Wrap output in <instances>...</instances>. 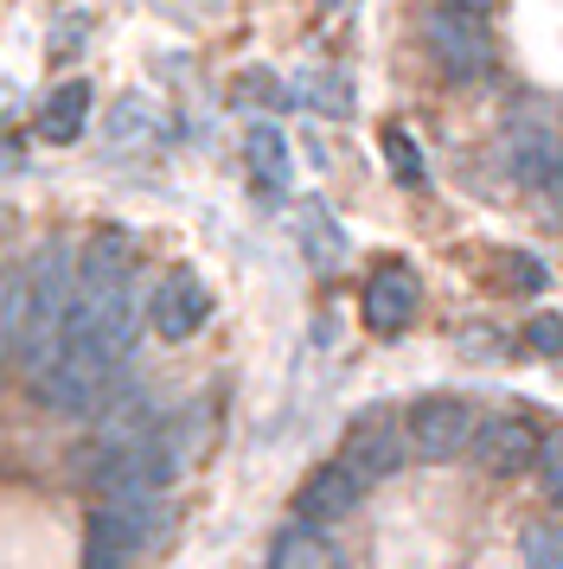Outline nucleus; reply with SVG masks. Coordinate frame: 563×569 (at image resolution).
Segmentation results:
<instances>
[{
	"label": "nucleus",
	"mask_w": 563,
	"mask_h": 569,
	"mask_svg": "<svg viewBox=\"0 0 563 569\" xmlns=\"http://www.w3.org/2000/svg\"><path fill=\"white\" fill-rule=\"evenodd\" d=\"M71 301H77L71 257H65V243H46L39 262H32V301H26V333H20V365L32 385L58 365V339H65Z\"/></svg>",
	"instance_id": "1"
},
{
	"label": "nucleus",
	"mask_w": 563,
	"mask_h": 569,
	"mask_svg": "<svg viewBox=\"0 0 563 569\" xmlns=\"http://www.w3.org/2000/svg\"><path fill=\"white\" fill-rule=\"evenodd\" d=\"M160 531V492H135V499H102L90 512V538H83V563L90 569H122L141 543Z\"/></svg>",
	"instance_id": "2"
},
{
	"label": "nucleus",
	"mask_w": 563,
	"mask_h": 569,
	"mask_svg": "<svg viewBox=\"0 0 563 569\" xmlns=\"http://www.w3.org/2000/svg\"><path fill=\"white\" fill-rule=\"evenodd\" d=\"M404 429H409V455L455 461L461 448H474V436H481V410L467 397H423V403H409Z\"/></svg>",
	"instance_id": "3"
},
{
	"label": "nucleus",
	"mask_w": 563,
	"mask_h": 569,
	"mask_svg": "<svg viewBox=\"0 0 563 569\" xmlns=\"http://www.w3.org/2000/svg\"><path fill=\"white\" fill-rule=\"evenodd\" d=\"M423 46L435 52V64H442L448 78H481L486 64H493V39H486L481 13H461L448 0L423 13Z\"/></svg>",
	"instance_id": "4"
},
{
	"label": "nucleus",
	"mask_w": 563,
	"mask_h": 569,
	"mask_svg": "<svg viewBox=\"0 0 563 569\" xmlns=\"http://www.w3.org/2000/svg\"><path fill=\"white\" fill-rule=\"evenodd\" d=\"M339 461L353 467L365 487H372V480H391V473L409 461V429H404V416H397V410L358 416L353 429H346V448H339Z\"/></svg>",
	"instance_id": "5"
},
{
	"label": "nucleus",
	"mask_w": 563,
	"mask_h": 569,
	"mask_svg": "<svg viewBox=\"0 0 563 569\" xmlns=\"http://www.w3.org/2000/svg\"><path fill=\"white\" fill-rule=\"evenodd\" d=\"M557 160H563V129L544 116V109L512 116V122H506V173H512V180L551 192V180H557Z\"/></svg>",
	"instance_id": "6"
},
{
	"label": "nucleus",
	"mask_w": 563,
	"mask_h": 569,
	"mask_svg": "<svg viewBox=\"0 0 563 569\" xmlns=\"http://www.w3.org/2000/svg\"><path fill=\"white\" fill-rule=\"evenodd\" d=\"M205 313H211V295H205V282L192 276V269H167V276L154 282V295H148V327L167 339V346H179V339L199 333Z\"/></svg>",
	"instance_id": "7"
},
{
	"label": "nucleus",
	"mask_w": 563,
	"mask_h": 569,
	"mask_svg": "<svg viewBox=\"0 0 563 569\" xmlns=\"http://www.w3.org/2000/svg\"><path fill=\"white\" fill-rule=\"evenodd\" d=\"M537 455H544V436L512 410L486 416L481 436H474V461H481L486 473H525V467H537Z\"/></svg>",
	"instance_id": "8"
},
{
	"label": "nucleus",
	"mask_w": 563,
	"mask_h": 569,
	"mask_svg": "<svg viewBox=\"0 0 563 569\" xmlns=\"http://www.w3.org/2000/svg\"><path fill=\"white\" fill-rule=\"evenodd\" d=\"M358 492H365V480H358L346 461H327V467H314L302 480V492H295V512H302V525H339L346 512H358Z\"/></svg>",
	"instance_id": "9"
},
{
	"label": "nucleus",
	"mask_w": 563,
	"mask_h": 569,
	"mask_svg": "<svg viewBox=\"0 0 563 569\" xmlns=\"http://www.w3.org/2000/svg\"><path fill=\"white\" fill-rule=\"evenodd\" d=\"M416 320V276L404 262H384L378 276L365 282V327L378 339H397Z\"/></svg>",
	"instance_id": "10"
},
{
	"label": "nucleus",
	"mask_w": 563,
	"mask_h": 569,
	"mask_svg": "<svg viewBox=\"0 0 563 569\" xmlns=\"http://www.w3.org/2000/svg\"><path fill=\"white\" fill-rule=\"evenodd\" d=\"M77 288L83 295H109V288H135V243L122 231H97L77 257Z\"/></svg>",
	"instance_id": "11"
},
{
	"label": "nucleus",
	"mask_w": 563,
	"mask_h": 569,
	"mask_svg": "<svg viewBox=\"0 0 563 569\" xmlns=\"http://www.w3.org/2000/svg\"><path fill=\"white\" fill-rule=\"evenodd\" d=\"M90 103H97V90L83 78L58 83L46 103H39V141H51V148H71L77 134H83V122H90Z\"/></svg>",
	"instance_id": "12"
},
{
	"label": "nucleus",
	"mask_w": 563,
	"mask_h": 569,
	"mask_svg": "<svg viewBox=\"0 0 563 569\" xmlns=\"http://www.w3.org/2000/svg\"><path fill=\"white\" fill-rule=\"evenodd\" d=\"M26 301H32V262L0 276V365L20 359V333H26Z\"/></svg>",
	"instance_id": "13"
},
{
	"label": "nucleus",
	"mask_w": 563,
	"mask_h": 569,
	"mask_svg": "<svg viewBox=\"0 0 563 569\" xmlns=\"http://www.w3.org/2000/svg\"><path fill=\"white\" fill-rule=\"evenodd\" d=\"M244 160H250V173L269 186V192L288 186V141H282L276 122H256V129L244 134Z\"/></svg>",
	"instance_id": "14"
},
{
	"label": "nucleus",
	"mask_w": 563,
	"mask_h": 569,
	"mask_svg": "<svg viewBox=\"0 0 563 569\" xmlns=\"http://www.w3.org/2000/svg\"><path fill=\"white\" fill-rule=\"evenodd\" d=\"M302 243H307V257H314V269H339V257H346V237H339V224L327 218L320 199L302 206Z\"/></svg>",
	"instance_id": "15"
},
{
	"label": "nucleus",
	"mask_w": 563,
	"mask_h": 569,
	"mask_svg": "<svg viewBox=\"0 0 563 569\" xmlns=\"http://www.w3.org/2000/svg\"><path fill=\"white\" fill-rule=\"evenodd\" d=\"M269 569H333V550L320 543L314 525H295V531H282L276 538V563Z\"/></svg>",
	"instance_id": "16"
},
{
	"label": "nucleus",
	"mask_w": 563,
	"mask_h": 569,
	"mask_svg": "<svg viewBox=\"0 0 563 569\" xmlns=\"http://www.w3.org/2000/svg\"><path fill=\"white\" fill-rule=\"evenodd\" d=\"M295 97L307 109H320V116H346L353 109V83L339 78V71H302L295 78Z\"/></svg>",
	"instance_id": "17"
},
{
	"label": "nucleus",
	"mask_w": 563,
	"mask_h": 569,
	"mask_svg": "<svg viewBox=\"0 0 563 569\" xmlns=\"http://www.w3.org/2000/svg\"><path fill=\"white\" fill-rule=\"evenodd\" d=\"M135 134H141V141L154 134V103H148V97H122L116 116H109V148H128Z\"/></svg>",
	"instance_id": "18"
},
{
	"label": "nucleus",
	"mask_w": 563,
	"mask_h": 569,
	"mask_svg": "<svg viewBox=\"0 0 563 569\" xmlns=\"http://www.w3.org/2000/svg\"><path fill=\"white\" fill-rule=\"evenodd\" d=\"M525 569H563V525H525Z\"/></svg>",
	"instance_id": "19"
},
{
	"label": "nucleus",
	"mask_w": 563,
	"mask_h": 569,
	"mask_svg": "<svg viewBox=\"0 0 563 569\" xmlns=\"http://www.w3.org/2000/svg\"><path fill=\"white\" fill-rule=\"evenodd\" d=\"M384 154H391V173L404 186H423V148H416L404 129H384Z\"/></svg>",
	"instance_id": "20"
},
{
	"label": "nucleus",
	"mask_w": 563,
	"mask_h": 569,
	"mask_svg": "<svg viewBox=\"0 0 563 569\" xmlns=\"http://www.w3.org/2000/svg\"><path fill=\"white\" fill-rule=\"evenodd\" d=\"M537 480H544V499L563 506V436L544 441V455H537Z\"/></svg>",
	"instance_id": "21"
},
{
	"label": "nucleus",
	"mask_w": 563,
	"mask_h": 569,
	"mask_svg": "<svg viewBox=\"0 0 563 569\" xmlns=\"http://www.w3.org/2000/svg\"><path fill=\"white\" fill-rule=\"evenodd\" d=\"M525 339H532L537 352H551V359H563V320H557V313H537L532 327H525Z\"/></svg>",
	"instance_id": "22"
},
{
	"label": "nucleus",
	"mask_w": 563,
	"mask_h": 569,
	"mask_svg": "<svg viewBox=\"0 0 563 569\" xmlns=\"http://www.w3.org/2000/svg\"><path fill=\"white\" fill-rule=\"evenodd\" d=\"M461 346H467V352H481V359H493V352H500V339L481 333V327H474V333H461Z\"/></svg>",
	"instance_id": "23"
},
{
	"label": "nucleus",
	"mask_w": 563,
	"mask_h": 569,
	"mask_svg": "<svg viewBox=\"0 0 563 569\" xmlns=\"http://www.w3.org/2000/svg\"><path fill=\"white\" fill-rule=\"evenodd\" d=\"M448 7H461V13H486L493 0H448Z\"/></svg>",
	"instance_id": "24"
},
{
	"label": "nucleus",
	"mask_w": 563,
	"mask_h": 569,
	"mask_svg": "<svg viewBox=\"0 0 563 569\" xmlns=\"http://www.w3.org/2000/svg\"><path fill=\"white\" fill-rule=\"evenodd\" d=\"M0 116H7V83H0Z\"/></svg>",
	"instance_id": "25"
}]
</instances>
